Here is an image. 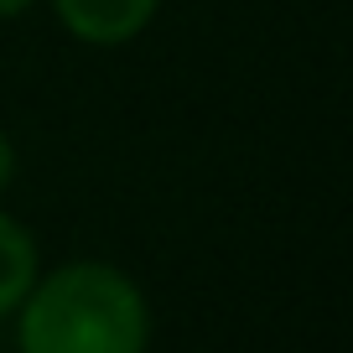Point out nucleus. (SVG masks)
Wrapping results in <instances>:
<instances>
[{"label":"nucleus","instance_id":"20e7f679","mask_svg":"<svg viewBox=\"0 0 353 353\" xmlns=\"http://www.w3.org/2000/svg\"><path fill=\"white\" fill-rule=\"evenodd\" d=\"M11 172H16V156H11V141H6V130H0V188L11 182Z\"/></svg>","mask_w":353,"mask_h":353},{"label":"nucleus","instance_id":"f03ea898","mask_svg":"<svg viewBox=\"0 0 353 353\" xmlns=\"http://www.w3.org/2000/svg\"><path fill=\"white\" fill-rule=\"evenodd\" d=\"M52 6L68 32L83 37V42H99V47L130 42L156 11V0H52Z\"/></svg>","mask_w":353,"mask_h":353},{"label":"nucleus","instance_id":"39448f33","mask_svg":"<svg viewBox=\"0 0 353 353\" xmlns=\"http://www.w3.org/2000/svg\"><path fill=\"white\" fill-rule=\"evenodd\" d=\"M32 0H0V16H16V11H26Z\"/></svg>","mask_w":353,"mask_h":353},{"label":"nucleus","instance_id":"f257e3e1","mask_svg":"<svg viewBox=\"0 0 353 353\" xmlns=\"http://www.w3.org/2000/svg\"><path fill=\"white\" fill-rule=\"evenodd\" d=\"M145 296L110 265H68L21 312V353H145Z\"/></svg>","mask_w":353,"mask_h":353},{"label":"nucleus","instance_id":"7ed1b4c3","mask_svg":"<svg viewBox=\"0 0 353 353\" xmlns=\"http://www.w3.org/2000/svg\"><path fill=\"white\" fill-rule=\"evenodd\" d=\"M32 281H37V250H32V239H26V229L16 219L0 213V317L32 291Z\"/></svg>","mask_w":353,"mask_h":353}]
</instances>
